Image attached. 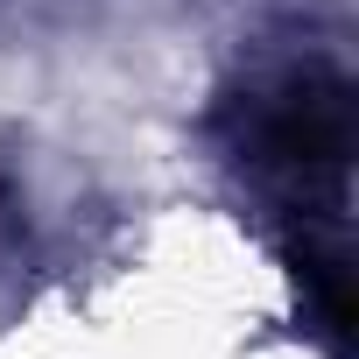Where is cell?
Here are the masks:
<instances>
[{
	"label": "cell",
	"mask_w": 359,
	"mask_h": 359,
	"mask_svg": "<svg viewBox=\"0 0 359 359\" xmlns=\"http://www.w3.org/2000/svg\"><path fill=\"white\" fill-rule=\"evenodd\" d=\"M247 162L282 184L303 212L345 198V155H352V99L338 78H289L282 92L247 99Z\"/></svg>",
	"instance_id": "cell-1"
}]
</instances>
